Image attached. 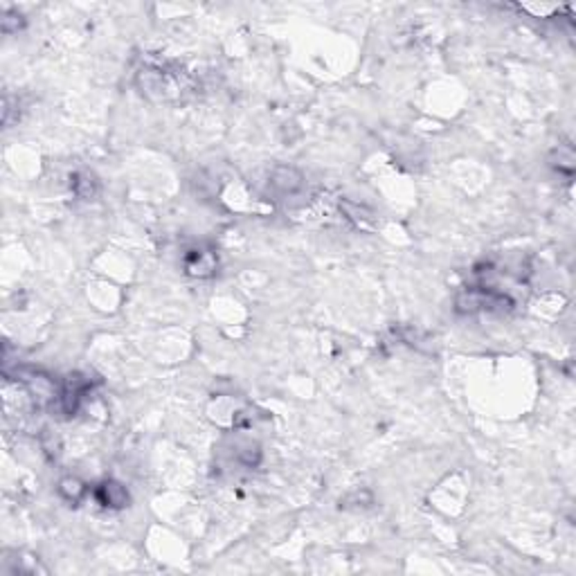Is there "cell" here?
<instances>
[{
    "mask_svg": "<svg viewBox=\"0 0 576 576\" xmlns=\"http://www.w3.org/2000/svg\"><path fill=\"white\" fill-rule=\"evenodd\" d=\"M185 273L189 277H199V279H205V277H212L214 271H216V254L212 250H203V248H196V250H189L185 254Z\"/></svg>",
    "mask_w": 576,
    "mask_h": 576,
    "instance_id": "1",
    "label": "cell"
},
{
    "mask_svg": "<svg viewBox=\"0 0 576 576\" xmlns=\"http://www.w3.org/2000/svg\"><path fill=\"white\" fill-rule=\"evenodd\" d=\"M271 182H273V187H277L279 192L293 194V192H298L302 187V176L290 167H279V169H275Z\"/></svg>",
    "mask_w": 576,
    "mask_h": 576,
    "instance_id": "2",
    "label": "cell"
},
{
    "mask_svg": "<svg viewBox=\"0 0 576 576\" xmlns=\"http://www.w3.org/2000/svg\"><path fill=\"white\" fill-rule=\"evenodd\" d=\"M97 498H100V502L106 507H124L129 500V493L115 482H104L100 486V491H97Z\"/></svg>",
    "mask_w": 576,
    "mask_h": 576,
    "instance_id": "3",
    "label": "cell"
}]
</instances>
